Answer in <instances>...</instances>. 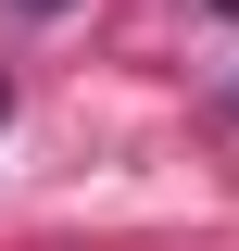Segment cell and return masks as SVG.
<instances>
[{
    "mask_svg": "<svg viewBox=\"0 0 239 251\" xmlns=\"http://www.w3.org/2000/svg\"><path fill=\"white\" fill-rule=\"evenodd\" d=\"M227 113H239V88H227Z\"/></svg>",
    "mask_w": 239,
    "mask_h": 251,
    "instance_id": "2",
    "label": "cell"
},
{
    "mask_svg": "<svg viewBox=\"0 0 239 251\" xmlns=\"http://www.w3.org/2000/svg\"><path fill=\"white\" fill-rule=\"evenodd\" d=\"M0 126H13V75H0Z\"/></svg>",
    "mask_w": 239,
    "mask_h": 251,
    "instance_id": "1",
    "label": "cell"
}]
</instances>
